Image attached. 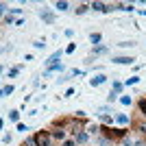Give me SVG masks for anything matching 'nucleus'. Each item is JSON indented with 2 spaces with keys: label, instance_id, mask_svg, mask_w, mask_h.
<instances>
[{
  "label": "nucleus",
  "instance_id": "nucleus-26",
  "mask_svg": "<svg viewBox=\"0 0 146 146\" xmlns=\"http://www.w3.org/2000/svg\"><path fill=\"white\" fill-rule=\"evenodd\" d=\"M18 131H20V133H26V131H29V127H26V124H22V122H18Z\"/></svg>",
  "mask_w": 146,
  "mask_h": 146
},
{
  "label": "nucleus",
  "instance_id": "nucleus-30",
  "mask_svg": "<svg viewBox=\"0 0 146 146\" xmlns=\"http://www.w3.org/2000/svg\"><path fill=\"white\" fill-rule=\"evenodd\" d=\"M18 72H20V68H13V70H9V76H18Z\"/></svg>",
  "mask_w": 146,
  "mask_h": 146
},
{
  "label": "nucleus",
  "instance_id": "nucleus-37",
  "mask_svg": "<svg viewBox=\"0 0 146 146\" xmlns=\"http://www.w3.org/2000/svg\"><path fill=\"white\" fill-rule=\"evenodd\" d=\"M103 146H107V144H103Z\"/></svg>",
  "mask_w": 146,
  "mask_h": 146
},
{
  "label": "nucleus",
  "instance_id": "nucleus-18",
  "mask_svg": "<svg viewBox=\"0 0 146 146\" xmlns=\"http://www.w3.org/2000/svg\"><path fill=\"white\" fill-rule=\"evenodd\" d=\"M100 120H103L105 124H111V122H113V118H111V116H107V113H100Z\"/></svg>",
  "mask_w": 146,
  "mask_h": 146
},
{
  "label": "nucleus",
  "instance_id": "nucleus-23",
  "mask_svg": "<svg viewBox=\"0 0 146 146\" xmlns=\"http://www.w3.org/2000/svg\"><path fill=\"white\" fill-rule=\"evenodd\" d=\"M87 9H90V7H87V5H79V7H76V13H79V15H81V13H85Z\"/></svg>",
  "mask_w": 146,
  "mask_h": 146
},
{
  "label": "nucleus",
  "instance_id": "nucleus-27",
  "mask_svg": "<svg viewBox=\"0 0 146 146\" xmlns=\"http://www.w3.org/2000/svg\"><path fill=\"white\" fill-rule=\"evenodd\" d=\"M111 87H113V92H120V90H122V83H118V81H113V83H111Z\"/></svg>",
  "mask_w": 146,
  "mask_h": 146
},
{
  "label": "nucleus",
  "instance_id": "nucleus-5",
  "mask_svg": "<svg viewBox=\"0 0 146 146\" xmlns=\"http://www.w3.org/2000/svg\"><path fill=\"white\" fill-rule=\"evenodd\" d=\"M39 18H42L46 24H52V22H55V13H52V11H46V9H42Z\"/></svg>",
  "mask_w": 146,
  "mask_h": 146
},
{
  "label": "nucleus",
  "instance_id": "nucleus-20",
  "mask_svg": "<svg viewBox=\"0 0 146 146\" xmlns=\"http://www.w3.org/2000/svg\"><path fill=\"white\" fill-rule=\"evenodd\" d=\"M122 144H124V146H135V142L131 140V137H127V135H124V137H122Z\"/></svg>",
  "mask_w": 146,
  "mask_h": 146
},
{
  "label": "nucleus",
  "instance_id": "nucleus-10",
  "mask_svg": "<svg viewBox=\"0 0 146 146\" xmlns=\"http://www.w3.org/2000/svg\"><path fill=\"white\" fill-rule=\"evenodd\" d=\"M52 140H66V131H63V129L52 131Z\"/></svg>",
  "mask_w": 146,
  "mask_h": 146
},
{
  "label": "nucleus",
  "instance_id": "nucleus-24",
  "mask_svg": "<svg viewBox=\"0 0 146 146\" xmlns=\"http://www.w3.org/2000/svg\"><path fill=\"white\" fill-rule=\"evenodd\" d=\"M2 92H5V96H9V94H13V85H5V87H2Z\"/></svg>",
  "mask_w": 146,
  "mask_h": 146
},
{
  "label": "nucleus",
  "instance_id": "nucleus-6",
  "mask_svg": "<svg viewBox=\"0 0 146 146\" xmlns=\"http://www.w3.org/2000/svg\"><path fill=\"white\" fill-rule=\"evenodd\" d=\"M59 59H61V50H57V52H52V55H50L48 59L44 61V63L50 68V66H55V63H59Z\"/></svg>",
  "mask_w": 146,
  "mask_h": 146
},
{
  "label": "nucleus",
  "instance_id": "nucleus-25",
  "mask_svg": "<svg viewBox=\"0 0 146 146\" xmlns=\"http://www.w3.org/2000/svg\"><path fill=\"white\" fill-rule=\"evenodd\" d=\"M140 81V76H131V79H127V85H135Z\"/></svg>",
  "mask_w": 146,
  "mask_h": 146
},
{
  "label": "nucleus",
  "instance_id": "nucleus-19",
  "mask_svg": "<svg viewBox=\"0 0 146 146\" xmlns=\"http://www.w3.org/2000/svg\"><path fill=\"white\" fill-rule=\"evenodd\" d=\"M140 113H142V116H146V98H142V100H140Z\"/></svg>",
  "mask_w": 146,
  "mask_h": 146
},
{
  "label": "nucleus",
  "instance_id": "nucleus-7",
  "mask_svg": "<svg viewBox=\"0 0 146 146\" xmlns=\"http://www.w3.org/2000/svg\"><path fill=\"white\" fill-rule=\"evenodd\" d=\"M87 140H90V133H85V131H79V133L74 135V142H76V144H87Z\"/></svg>",
  "mask_w": 146,
  "mask_h": 146
},
{
  "label": "nucleus",
  "instance_id": "nucleus-16",
  "mask_svg": "<svg viewBox=\"0 0 146 146\" xmlns=\"http://www.w3.org/2000/svg\"><path fill=\"white\" fill-rule=\"evenodd\" d=\"M55 9H59V11H68V2H66V0H61V2L55 5Z\"/></svg>",
  "mask_w": 146,
  "mask_h": 146
},
{
  "label": "nucleus",
  "instance_id": "nucleus-31",
  "mask_svg": "<svg viewBox=\"0 0 146 146\" xmlns=\"http://www.w3.org/2000/svg\"><path fill=\"white\" fill-rule=\"evenodd\" d=\"M74 48H76V46H74V44H70V46L66 48V52H68V55H72V52H74Z\"/></svg>",
  "mask_w": 146,
  "mask_h": 146
},
{
  "label": "nucleus",
  "instance_id": "nucleus-36",
  "mask_svg": "<svg viewBox=\"0 0 146 146\" xmlns=\"http://www.w3.org/2000/svg\"><path fill=\"white\" fill-rule=\"evenodd\" d=\"M0 96H5V92H2V90H0Z\"/></svg>",
  "mask_w": 146,
  "mask_h": 146
},
{
  "label": "nucleus",
  "instance_id": "nucleus-22",
  "mask_svg": "<svg viewBox=\"0 0 146 146\" xmlns=\"http://www.w3.org/2000/svg\"><path fill=\"white\" fill-rule=\"evenodd\" d=\"M120 103H122V105H131V103H133V98H131V96H122Z\"/></svg>",
  "mask_w": 146,
  "mask_h": 146
},
{
  "label": "nucleus",
  "instance_id": "nucleus-11",
  "mask_svg": "<svg viewBox=\"0 0 146 146\" xmlns=\"http://www.w3.org/2000/svg\"><path fill=\"white\" fill-rule=\"evenodd\" d=\"M100 39H103V37H100V33H92V35H90V42L94 44V46H98V44H100Z\"/></svg>",
  "mask_w": 146,
  "mask_h": 146
},
{
  "label": "nucleus",
  "instance_id": "nucleus-15",
  "mask_svg": "<svg viewBox=\"0 0 146 146\" xmlns=\"http://www.w3.org/2000/svg\"><path fill=\"white\" fill-rule=\"evenodd\" d=\"M105 52H107V46H100V44L94 46V55H105Z\"/></svg>",
  "mask_w": 146,
  "mask_h": 146
},
{
  "label": "nucleus",
  "instance_id": "nucleus-4",
  "mask_svg": "<svg viewBox=\"0 0 146 146\" xmlns=\"http://www.w3.org/2000/svg\"><path fill=\"white\" fill-rule=\"evenodd\" d=\"M105 81H107V76H105V74H94V76L90 79V85H92V87H98V85H103Z\"/></svg>",
  "mask_w": 146,
  "mask_h": 146
},
{
  "label": "nucleus",
  "instance_id": "nucleus-34",
  "mask_svg": "<svg viewBox=\"0 0 146 146\" xmlns=\"http://www.w3.org/2000/svg\"><path fill=\"white\" fill-rule=\"evenodd\" d=\"M135 146H146V142H135Z\"/></svg>",
  "mask_w": 146,
  "mask_h": 146
},
{
  "label": "nucleus",
  "instance_id": "nucleus-38",
  "mask_svg": "<svg viewBox=\"0 0 146 146\" xmlns=\"http://www.w3.org/2000/svg\"><path fill=\"white\" fill-rule=\"evenodd\" d=\"M22 146H26V144H22Z\"/></svg>",
  "mask_w": 146,
  "mask_h": 146
},
{
  "label": "nucleus",
  "instance_id": "nucleus-9",
  "mask_svg": "<svg viewBox=\"0 0 146 146\" xmlns=\"http://www.w3.org/2000/svg\"><path fill=\"white\" fill-rule=\"evenodd\" d=\"M113 120H116L118 124H129V122H131L127 113H116V118H113Z\"/></svg>",
  "mask_w": 146,
  "mask_h": 146
},
{
  "label": "nucleus",
  "instance_id": "nucleus-28",
  "mask_svg": "<svg viewBox=\"0 0 146 146\" xmlns=\"http://www.w3.org/2000/svg\"><path fill=\"white\" fill-rule=\"evenodd\" d=\"M7 9H9V7H7V2H0V18L5 15V11H7Z\"/></svg>",
  "mask_w": 146,
  "mask_h": 146
},
{
  "label": "nucleus",
  "instance_id": "nucleus-8",
  "mask_svg": "<svg viewBox=\"0 0 146 146\" xmlns=\"http://www.w3.org/2000/svg\"><path fill=\"white\" fill-rule=\"evenodd\" d=\"M90 9H94V11H111V7H107L105 2H92Z\"/></svg>",
  "mask_w": 146,
  "mask_h": 146
},
{
  "label": "nucleus",
  "instance_id": "nucleus-2",
  "mask_svg": "<svg viewBox=\"0 0 146 146\" xmlns=\"http://www.w3.org/2000/svg\"><path fill=\"white\" fill-rule=\"evenodd\" d=\"M100 131H103L105 137H116V140H122V137L127 135V129H109V127H103Z\"/></svg>",
  "mask_w": 146,
  "mask_h": 146
},
{
  "label": "nucleus",
  "instance_id": "nucleus-17",
  "mask_svg": "<svg viewBox=\"0 0 146 146\" xmlns=\"http://www.w3.org/2000/svg\"><path fill=\"white\" fill-rule=\"evenodd\" d=\"M33 46H35L37 50H44V48H46V42H44V39H39V42H33Z\"/></svg>",
  "mask_w": 146,
  "mask_h": 146
},
{
  "label": "nucleus",
  "instance_id": "nucleus-32",
  "mask_svg": "<svg viewBox=\"0 0 146 146\" xmlns=\"http://www.w3.org/2000/svg\"><path fill=\"white\" fill-rule=\"evenodd\" d=\"M63 146H76V142H74V140H66V142H63Z\"/></svg>",
  "mask_w": 146,
  "mask_h": 146
},
{
  "label": "nucleus",
  "instance_id": "nucleus-14",
  "mask_svg": "<svg viewBox=\"0 0 146 146\" xmlns=\"http://www.w3.org/2000/svg\"><path fill=\"white\" fill-rule=\"evenodd\" d=\"M9 120H11V122H18V120H20V111H18V109L9 111Z\"/></svg>",
  "mask_w": 146,
  "mask_h": 146
},
{
  "label": "nucleus",
  "instance_id": "nucleus-33",
  "mask_svg": "<svg viewBox=\"0 0 146 146\" xmlns=\"http://www.w3.org/2000/svg\"><path fill=\"white\" fill-rule=\"evenodd\" d=\"M5 20H7V24H11V22H15V18H13L11 13H9V15H7V18H5Z\"/></svg>",
  "mask_w": 146,
  "mask_h": 146
},
{
  "label": "nucleus",
  "instance_id": "nucleus-21",
  "mask_svg": "<svg viewBox=\"0 0 146 146\" xmlns=\"http://www.w3.org/2000/svg\"><path fill=\"white\" fill-rule=\"evenodd\" d=\"M107 100H109V103L118 100V92H109V96H107Z\"/></svg>",
  "mask_w": 146,
  "mask_h": 146
},
{
  "label": "nucleus",
  "instance_id": "nucleus-29",
  "mask_svg": "<svg viewBox=\"0 0 146 146\" xmlns=\"http://www.w3.org/2000/svg\"><path fill=\"white\" fill-rule=\"evenodd\" d=\"M24 144H26V146H37V142H35V137H29Z\"/></svg>",
  "mask_w": 146,
  "mask_h": 146
},
{
  "label": "nucleus",
  "instance_id": "nucleus-1",
  "mask_svg": "<svg viewBox=\"0 0 146 146\" xmlns=\"http://www.w3.org/2000/svg\"><path fill=\"white\" fill-rule=\"evenodd\" d=\"M35 142H37V146H50L52 133H50V131H37L35 133Z\"/></svg>",
  "mask_w": 146,
  "mask_h": 146
},
{
  "label": "nucleus",
  "instance_id": "nucleus-13",
  "mask_svg": "<svg viewBox=\"0 0 146 146\" xmlns=\"http://www.w3.org/2000/svg\"><path fill=\"white\" fill-rule=\"evenodd\" d=\"M61 70H63V66H61V63H55V66H50L48 70H46V74H50V72H61Z\"/></svg>",
  "mask_w": 146,
  "mask_h": 146
},
{
  "label": "nucleus",
  "instance_id": "nucleus-12",
  "mask_svg": "<svg viewBox=\"0 0 146 146\" xmlns=\"http://www.w3.org/2000/svg\"><path fill=\"white\" fill-rule=\"evenodd\" d=\"M135 131L142 133V135H146V122H137V124H135Z\"/></svg>",
  "mask_w": 146,
  "mask_h": 146
},
{
  "label": "nucleus",
  "instance_id": "nucleus-35",
  "mask_svg": "<svg viewBox=\"0 0 146 146\" xmlns=\"http://www.w3.org/2000/svg\"><path fill=\"white\" fill-rule=\"evenodd\" d=\"M2 127H5V120H2V118H0V129H2Z\"/></svg>",
  "mask_w": 146,
  "mask_h": 146
},
{
  "label": "nucleus",
  "instance_id": "nucleus-3",
  "mask_svg": "<svg viewBox=\"0 0 146 146\" xmlns=\"http://www.w3.org/2000/svg\"><path fill=\"white\" fill-rule=\"evenodd\" d=\"M133 61V57H111V63H118V66H131Z\"/></svg>",
  "mask_w": 146,
  "mask_h": 146
}]
</instances>
